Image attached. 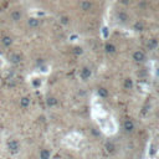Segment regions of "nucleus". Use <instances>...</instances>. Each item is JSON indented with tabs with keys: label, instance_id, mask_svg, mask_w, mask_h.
Instances as JSON below:
<instances>
[{
	"label": "nucleus",
	"instance_id": "8",
	"mask_svg": "<svg viewBox=\"0 0 159 159\" xmlns=\"http://www.w3.org/2000/svg\"><path fill=\"white\" fill-rule=\"evenodd\" d=\"M104 51L107 52V54L112 55V54H114V52H116V46L113 44H111V42H107V44L104 45Z\"/></svg>",
	"mask_w": 159,
	"mask_h": 159
},
{
	"label": "nucleus",
	"instance_id": "5",
	"mask_svg": "<svg viewBox=\"0 0 159 159\" xmlns=\"http://www.w3.org/2000/svg\"><path fill=\"white\" fill-rule=\"evenodd\" d=\"M158 45H159V42H158L157 39H149L147 42V47H148V50H150V51L155 50L158 47Z\"/></svg>",
	"mask_w": 159,
	"mask_h": 159
},
{
	"label": "nucleus",
	"instance_id": "4",
	"mask_svg": "<svg viewBox=\"0 0 159 159\" xmlns=\"http://www.w3.org/2000/svg\"><path fill=\"white\" fill-rule=\"evenodd\" d=\"M81 10H83V11H89V10L92 9V6H93V4L89 1V0H82L81 1Z\"/></svg>",
	"mask_w": 159,
	"mask_h": 159
},
{
	"label": "nucleus",
	"instance_id": "17",
	"mask_svg": "<svg viewBox=\"0 0 159 159\" xmlns=\"http://www.w3.org/2000/svg\"><path fill=\"white\" fill-rule=\"evenodd\" d=\"M123 86L126 89H131L133 87V81H132V78H126L124 82H123Z\"/></svg>",
	"mask_w": 159,
	"mask_h": 159
},
{
	"label": "nucleus",
	"instance_id": "21",
	"mask_svg": "<svg viewBox=\"0 0 159 159\" xmlns=\"http://www.w3.org/2000/svg\"><path fill=\"white\" fill-rule=\"evenodd\" d=\"M61 23L65 24V25H67V24H68V18H67V16H62V18H61Z\"/></svg>",
	"mask_w": 159,
	"mask_h": 159
},
{
	"label": "nucleus",
	"instance_id": "20",
	"mask_svg": "<svg viewBox=\"0 0 159 159\" xmlns=\"http://www.w3.org/2000/svg\"><path fill=\"white\" fill-rule=\"evenodd\" d=\"M73 52H75L76 55H82V54H83V51H82V47H80V46H76L75 49H73Z\"/></svg>",
	"mask_w": 159,
	"mask_h": 159
},
{
	"label": "nucleus",
	"instance_id": "6",
	"mask_svg": "<svg viewBox=\"0 0 159 159\" xmlns=\"http://www.w3.org/2000/svg\"><path fill=\"white\" fill-rule=\"evenodd\" d=\"M91 75H92V72H91V70H89L88 67H83V68H82V71H81V77H82V80L87 81V80L91 77Z\"/></svg>",
	"mask_w": 159,
	"mask_h": 159
},
{
	"label": "nucleus",
	"instance_id": "1",
	"mask_svg": "<svg viewBox=\"0 0 159 159\" xmlns=\"http://www.w3.org/2000/svg\"><path fill=\"white\" fill-rule=\"evenodd\" d=\"M8 149L10 153H13V154H15V153H18L19 149H20V144H19V142L18 141H15V139H11V141H9L8 142Z\"/></svg>",
	"mask_w": 159,
	"mask_h": 159
},
{
	"label": "nucleus",
	"instance_id": "22",
	"mask_svg": "<svg viewBox=\"0 0 159 159\" xmlns=\"http://www.w3.org/2000/svg\"><path fill=\"white\" fill-rule=\"evenodd\" d=\"M33 86H35V87H39L40 86V80L39 78H35V81L33 82Z\"/></svg>",
	"mask_w": 159,
	"mask_h": 159
},
{
	"label": "nucleus",
	"instance_id": "12",
	"mask_svg": "<svg viewBox=\"0 0 159 159\" xmlns=\"http://www.w3.org/2000/svg\"><path fill=\"white\" fill-rule=\"evenodd\" d=\"M46 104L49 106V107H55V106L57 104V99L55 97H52V96L47 97L46 98Z\"/></svg>",
	"mask_w": 159,
	"mask_h": 159
},
{
	"label": "nucleus",
	"instance_id": "16",
	"mask_svg": "<svg viewBox=\"0 0 159 159\" xmlns=\"http://www.w3.org/2000/svg\"><path fill=\"white\" fill-rule=\"evenodd\" d=\"M20 104H21V107L28 108L30 106V98L29 97H23V98H21V101H20Z\"/></svg>",
	"mask_w": 159,
	"mask_h": 159
},
{
	"label": "nucleus",
	"instance_id": "10",
	"mask_svg": "<svg viewBox=\"0 0 159 159\" xmlns=\"http://www.w3.org/2000/svg\"><path fill=\"white\" fill-rule=\"evenodd\" d=\"M21 18H23V14H21L20 10H14V11L11 13V20H14V21H20Z\"/></svg>",
	"mask_w": 159,
	"mask_h": 159
},
{
	"label": "nucleus",
	"instance_id": "15",
	"mask_svg": "<svg viewBox=\"0 0 159 159\" xmlns=\"http://www.w3.org/2000/svg\"><path fill=\"white\" fill-rule=\"evenodd\" d=\"M97 93H98V96H99L101 98H106V97H108V91H107L106 88H103V87L98 88V89H97Z\"/></svg>",
	"mask_w": 159,
	"mask_h": 159
},
{
	"label": "nucleus",
	"instance_id": "9",
	"mask_svg": "<svg viewBox=\"0 0 159 159\" xmlns=\"http://www.w3.org/2000/svg\"><path fill=\"white\" fill-rule=\"evenodd\" d=\"M1 42H3V45L5 46V47H9V46H11L13 45V42H14V40H13V38L11 36H4V38L1 39Z\"/></svg>",
	"mask_w": 159,
	"mask_h": 159
},
{
	"label": "nucleus",
	"instance_id": "11",
	"mask_svg": "<svg viewBox=\"0 0 159 159\" xmlns=\"http://www.w3.org/2000/svg\"><path fill=\"white\" fill-rule=\"evenodd\" d=\"M21 60H23V57H21V55L18 54V52H15V54H11V56H10V61H11L13 63H19Z\"/></svg>",
	"mask_w": 159,
	"mask_h": 159
},
{
	"label": "nucleus",
	"instance_id": "18",
	"mask_svg": "<svg viewBox=\"0 0 159 159\" xmlns=\"http://www.w3.org/2000/svg\"><path fill=\"white\" fill-rule=\"evenodd\" d=\"M118 20H121L122 23H127L128 21V15L123 11H121V13H118Z\"/></svg>",
	"mask_w": 159,
	"mask_h": 159
},
{
	"label": "nucleus",
	"instance_id": "7",
	"mask_svg": "<svg viewBox=\"0 0 159 159\" xmlns=\"http://www.w3.org/2000/svg\"><path fill=\"white\" fill-rule=\"evenodd\" d=\"M28 25L31 29H35V28H38V26L40 25V20L38 18H30L28 20Z\"/></svg>",
	"mask_w": 159,
	"mask_h": 159
},
{
	"label": "nucleus",
	"instance_id": "23",
	"mask_svg": "<svg viewBox=\"0 0 159 159\" xmlns=\"http://www.w3.org/2000/svg\"><path fill=\"white\" fill-rule=\"evenodd\" d=\"M42 63H45V61L42 59H39L38 61H36V66H40V65H42Z\"/></svg>",
	"mask_w": 159,
	"mask_h": 159
},
{
	"label": "nucleus",
	"instance_id": "3",
	"mask_svg": "<svg viewBox=\"0 0 159 159\" xmlns=\"http://www.w3.org/2000/svg\"><path fill=\"white\" fill-rule=\"evenodd\" d=\"M123 129L127 132V133H131V132L134 131V123L131 119H126L123 123Z\"/></svg>",
	"mask_w": 159,
	"mask_h": 159
},
{
	"label": "nucleus",
	"instance_id": "2",
	"mask_svg": "<svg viewBox=\"0 0 159 159\" xmlns=\"http://www.w3.org/2000/svg\"><path fill=\"white\" fill-rule=\"evenodd\" d=\"M133 60L136 61V62H143L146 60V55H144V52L143 51H141V50H137V51H134L133 52Z\"/></svg>",
	"mask_w": 159,
	"mask_h": 159
},
{
	"label": "nucleus",
	"instance_id": "14",
	"mask_svg": "<svg viewBox=\"0 0 159 159\" xmlns=\"http://www.w3.org/2000/svg\"><path fill=\"white\" fill-rule=\"evenodd\" d=\"M51 157V152L49 149H42L40 152V159H50Z\"/></svg>",
	"mask_w": 159,
	"mask_h": 159
},
{
	"label": "nucleus",
	"instance_id": "13",
	"mask_svg": "<svg viewBox=\"0 0 159 159\" xmlns=\"http://www.w3.org/2000/svg\"><path fill=\"white\" fill-rule=\"evenodd\" d=\"M104 148L107 149L108 153H114V150H116V147H114V144L112 142H106L104 143Z\"/></svg>",
	"mask_w": 159,
	"mask_h": 159
},
{
	"label": "nucleus",
	"instance_id": "19",
	"mask_svg": "<svg viewBox=\"0 0 159 159\" xmlns=\"http://www.w3.org/2000/svg\"><path fill=\"white\" fill-rule=\"evenodd\" d=\"M133 29L136 31H143V30H144V25H143L141 21H137V23L134 24V26H133Z\"/></svg>",
	"mask_w": 159,
	"mask_h": 159
}]
</instances>
